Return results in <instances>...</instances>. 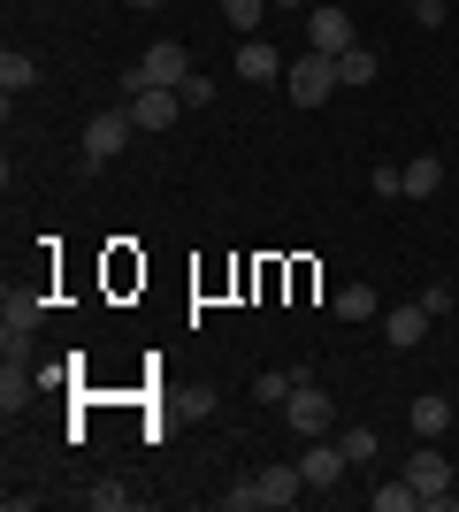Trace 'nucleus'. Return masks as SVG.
<instances>
[{
    "instance_id": "f257e3e1",
    "label": "nucleus",
    "mask_w": 459,
    "mask_h": 512,
    "mask_svg": "<svg viewBox=\"0 0 459 512\" xmlns=\"http://www.w3.org/2000/svg\"><path fill=\"white\" fill-rule=\"evenodd\" d=\"M299 497H306V474L291 459V467H261V474H245L238 490H222V512H284Z\"/></svg>"
},
{
    "instance_id": "f03ea898",
    "label": "nucleus",
    "mask_w": 459,
    "mask_h": 512,
    "mask_svg": "<svg viewBox=\"0 0 459 512\" xmlns=\"http://www.w3.org/2000/svg\"><path fill=\"white\" fill-rule=\"evenodd\" d=\"M406 482L421 490V512H452V505H459V467L429 444V436H421L414 459H406Z\"/></svg>"
},
{
    "instance_id": "7ed1b4c3",
    "label": "nucleus",
    "mask_w": 459,
    "mask_h": 512,
    "mask_svg": "<svg viewBox=\"0 0 459 512\" xmlns=\"http://www.w3.org/2000/svg\"><path fill=\"white\" fill-rule=\"evenodd\" d=\"M184 77H192V54H184L176 39H153L146 54L123 69V92H176Z\"/></svg>"
},
{
    "instance_id": "20e7f679",
    "label": "nucleus",
    "mask_w": 459,
    "mask_h": 512,
    "mask_svg": "<svg viewBox=\"0 0 459 512\" xmlns=\"http://www.w3.org/2000/svg\"><path fill=\"white\" fill-rule=\"evenodd\" d=\"M131 130H138L131 107H100V115H85V130H77V153H85V169H108L115 153L131 146Z\"/></svg>"
},
{
    "instance_id": "39448f33",
    "label": "nucleus",
    "mask_w": 459,
    "mask_h": 512,
    "mask_svg": "<svg viewBox=\"0 0 459 512\" xmlns=\"http://www.w3.org/2000/svg\"><path fill=\"white\" fill-rule=\"evenodd\" d=\"M284 92H291V107H322L329 92H345L337 85V54H314V46H306V62L284 69Z\"/></svg>"
},
{
    "instance_id": "423d86ee",
    "label": "nucleus",
    "mask_w": 459,
    "mask_h": 512,
    "mask_svg": "<svg viewBox=\"0 0 459 512\" xmlns=\"http://www.w3.org/2000/svg\"><path fill=\"white\" fill-rule=\"evenodd\" d=\"M306 46H314V54H345V46H360V23H352L337 0H314V8H306Z\"/></svg>"
},
{
    "instance_id": "0eeeda50",
    "label": "nucleus",
    "mask_w": 459,
    "mask_h": 512,
    "mask_svg": "<svg viewBox=\"0 0 459 512\" xmlns=\"http://www.w3.org/2000/svg\"><path fill=\"white\" fill-rule=\"evenodd\" d=\"M284 421L299 428V436H329V421H337V406H329V390L314 383V375H306L299 390H291L284 398Z\"/></svg>"
},
{
    "instance_id": "6e6552de",
    "label": "nucleus",
    "mask_w": 459,
    "mask_h": 512,
    "mask_svg": "<svg viewBox=\"0 0 459 512\" xmlns=\"http://www.w3.org/2000/svg\"><path fill=\"white\" fill-rule=\"evenodd\" d=\"M345 444H329V436H306V451H299V474H306V490H337L345 482Z\"/></svg>"
},
{
    "instance_id": "1a4fd4ad",
    "label": "nucleus",
    "mask_w": 459,
    "mask_h": 512,
    "mask_svg": "<svg viewBox=\"0 0 459 512\" xmlns=\"http://www.w3.org/2000/svg\"><path fill=\"white\" fill-rule=\"evenodd\" d=\"M429 321H437V314H429V306H383V344H391V352H414V344L421 337H429Z\"/></svg>"
},
{
    "instance_id": "9d476101",
    "label": "nucleus",
    "mask_w": 459,
    "mask_h": 512,
    "mask_svg": "<svg viewBox=\"0 0 459 512\" xmlns=\"http://www.w3.org/2000/svg\"><path fill=\"white\" fill-rule=\"evenodd\" d=\"M230 62H238V77H245V85H276V77H284V54H276V46H268V39H238V54H230Z\"/></svg>"
},
{
    "instance_id": "9b49d317",
    "label": "nucleus",
    "mask_w": 459,
    "mask_h": 512,
    "mask_svg": "<svg viewBox=\"0 0 459 512\" xmlns=\"http://www.w3.org/2000/svg\"><path fill=\"white\" fill-rule=\"evenodd\" d=\"M39 321H46V299H31V291H8V299H0V337L8 344H31Z\"/></svg>"
},
{
    "instance_id": "f8f14e48",
    "label": "nucleus",
    "mask_w": 459,
    "mask_h": 512,
    "mask_svg": "<svg viewBox=\"0 0 459 512\" xmlns=\"http://www.w3.org/2000/svg\"><path fill=\"white\" fill-rule=\"evenodd\" d=\"M406 421H414V436H429V444H437L444 428H452V398H444V390H421L414 406H406Z\"/></svg>"
},
{
    "instance_id": "ddd939ff",
    "label": "nucleus",
    "mask_w": 459,
    "mask_h": 512,
    "mask_svg": "<svg viewBox=\"0 0 459 512\" xmlns=\"http://www.w3.org/2000/svg\"><path fill=\"white\" fill-rule=\"evenodd\" d=\"M131 115H138V130H176L184 100L176 92H131Z\"/></svg>"
},
{
    "instance_id": "4468645a",
    "label": "nucleus",
    "mask_w": 459,
    "mask_h": 512,
    "mask_svg": "<svg viewBox=\"0 0 459 512\" xmlns=\"http://www.w3.org/2000/svg\"><path fill=\"white\" fill-rule=\"evenodd\" d=\"M299 383H306V367H261V375H253V398L284 413V398H291V390H299Z\"/></svg>"
},
{
    "instance_id": "2eb2a0df",
    "label": "nucleus",
    "mask_w": 459,
    "mask_h": 512,
    "mask_svg": "<svg viewBox=\"0 0 459 512\" xmlns=\"http://www.w3.org/2000/svg\"><path fill=\"white\" fill-rule=\"evenodd\" d=\"M444 192V161L437 153H414V161H406V199H437Z\"/></svg>"
},
{
    "instance_id": "dca6fc26",
    "label": "nucleus",
    "mask_w": 459,
    "mask_h": 512,
    "mask_svg": "<svg viewBox=\"0 0 459 512\" xmlns=\"http://www.w3.org/2000/svg\"><path fill=\"white\" fill-rule=\"evenodd\" d=\"M329 314H337V321H375V314H383V299H375L368 283H345V291L329 299Z\"/></svg>"
},
{
    "instance_id": "f3484780",
    "label": "nucleus",
    "mask_w": 459,
    "mask_h": 512,
    "mask_svg": "<svg viewBox=\"0 0 459 512\" xmlns=\"http://www.w3.org/2000/svg\"><path fill=\"white\" fill-rule=\"evenodd\" d=\"M368 505H375V512H421V490L406 482V474H398V482H375Z\"/></svg>"
},
{
    "instance_id": "a211bd4d",
    "label": "nucleus",
    "mask_w": 459,
    "mask_h": 512,
    "mask_svg": "<svg viewBox=\"0 0 459 512\" xmlns=\"http://www.w3.org/2000/svg\"><path fill=\"white\" fill-rule=\"evenodd\" d=\"M31 85H39V62H31V54H16V46H8V54H0V92L16 100V92H31Z\"/></svg>"
},
{
    "instance_id": "6ab92c4d",
    "label": "nucleus",
    "mask_w": 459,
    "mask_h": 512,
    "mask_svg": "<svg viewBox=\"0 0 459 512\" xmlns=\"http://www.w3.org/2000/svg\"><path fill=\"white\" fill-rule=\"evenodd\" d=\"M375 69H383V54H368V46H345V54H337V85H375Z\"/></svg>"
},
{
    "instance_id": "aec40b11",
    "label": "nucleus",
    "mask_w": 459,
    "mask_h": 512,
    "mask_svg": "<svg viewBox=\"0 0 459 512\" xmlns=\"http://www.w3.org/2000/svg\"><path fill=\"white\" fill-rule=\"evenodd\" d=\"M261 16H268V0H222V23H230L238 39H253V31H261Z\"/></svg>"
},
{
    "instance_id": "412c9836",
    "label": "nucleus",
    "mask_w": 459,
    "mask_h": 512,
    "mask_svg": "<svg viewBox=\"0 0 459 512\" xmlns=\"http://www.w3.org/2000/svg\"><path fill=\"white\" fill-rule=\"evenodd\" d=\"M337 444H345V459H352V467H375V451H383V444H375V428H345Z\"/></svg>"
},
{
    "instance_id": "4be33fe9",
    "label": "nucleus",
    "mask_w": 459,
    "mask_h": 512,
    "mask_svg": "<svg viewBox=\"0 0 459 512\" xmlns=\"http://www.w3.org/2000/svg\"><path fill=\"white\" fill-rule=\"evenodd\" d=\"M85 505H92V512H131V490H123V482H92Z\"/></svg>"
},
{
    "instance_id": "5701e85b",
    "label": "nucleus",
    "mask_w": 459,
    "mask_h": 512,
    "mask_svg": "<svg viewBox=\"0 0 459 512\" xmlns=\"http://www.w3.org/2000/svg\"><path fill=\"white\" fill-rule=\"evenodd\" d=\"M176 100H184V107H215V77H207V69H192V77L176 85Z\"/></svg>"
},
{
    "instance_id": "b1692460",
    "label": "nucleus",
    "mask_w": 459,
    "mask_h": 512,
    "mask_svg": "<svg viewBox=\"0 0 459 512\" xmlns=\"http://www.w3.org/2000/svg\"><path fill=\"white\" fill-rule=\"evenodd\" d=\"M375 199H406V169H398V161H375Z\"/></svg>"
},
{
    "instance_id": "393cba45",
    "label": "nucleus",
    "mask_w": 459,
    "mask_h": 512,
    "mask_svg": "<svg viewBox=\"0 0 459 512\" xmlns=\"http://www.w3.org/2000/svg\"><path fill=\"white\" fill-rule=\"evenodd\" d=\"M414 23L421 31H444V0H414Z\"/></svg>"
},
{
    "instance_id": "a878e982",
    "label": "nucleus",
    "mask_w": 459,
    "mask_h": 512,
    "mask_svg": "<svg viewBox=\"0 0 459 512\" xmlns=\"http://www.w3.org/2000/svg\"><path fill=\"white\" fill-rule=\"evenodd\" d=\"M268 8H314V0H268Z\"/></svg>"
},
{
    "instance_id": "bb28decb",
    "label": "nucleus",
    "mask_w": 459,
    "mask_h": 512,
    "mask_svg": "<svg viewBox=\"0 0 459 512\" xmlns=\"http://www.w3.org/2000/svg\"><path fill=\"white\" fill-rule=\"evenodd\" d=\"M131 8H161V0H131Z\"/></svg>"
},
{
    "instance_id": "cd10ccee",
    "label": "nucleus",
    "mask_w": 459,
    "mask_h": 512,
    "mask_svg": "<svg viewBox=\"0 0 459 512\" xmlns=\"http://www.w3.org/2000/svg\"><path fill=\"white\" fill-rule=\"evenodd\" d=\"M406 8H414V0H406Z\"/></svg>"
}]
</instances>
